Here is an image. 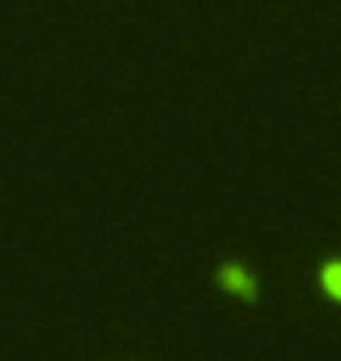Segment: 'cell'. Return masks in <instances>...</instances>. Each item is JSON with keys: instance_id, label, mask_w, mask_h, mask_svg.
<instances>
[{"instance_id": "1", "label": "cell", "mask_w": 341, "mask_h": 361, "mask_svg": "<svg viewBox=\"0 0 341 361\" xmlns=\"http://www.w3.org/2000/svg\"><path fill=\"white\" fill-rule=\"evenodd\" d=\"M216 285H219L225 295L239 298V302H245V305H255L259 302V295H262V288H259V279H255L249 269H245L242 262H222L219 269H216Z\"/></svg>"}, {"instance_id": "2", "label": "cell", "mask_w": 341, "mask_h": 361, "mask_svg": "<svg viewBox=\"0 0 341 361\" xmlns=\"http://www.w3.org/2000/svg\"><path fill=\"white\" fill-rule=\"evenodd\" d=\"M318 282H321V292L341 305V259H328V262L321 265Z\"/></svg>"}]
</instances>
